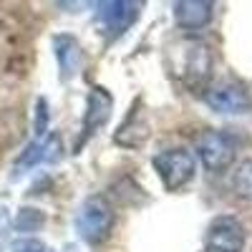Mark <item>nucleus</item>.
Here are the masks:
<instances>
[{
	"label": "nucleus",
	"mask_w": 252,
	"mask_h": 252,
	"mask_svg": "<svg viewBox=\"0 0 252 252\" xmlns=\"http://www.w3.org/2000/svg\"><path fill=\"white\" fill-rule=\"evenodd\" d=\"M166 63L174 78H179L187 89L202 91L212 76V51L199 38H182L166 48Z\"/></svg>",
	"instance_id": "nucleus-1"
},
{
	"label": "nucleus",
	"mask_w": 252,
	"mask_h": 252,
	"mask_svg": "<svg viewBox=\"0 0 252 252\" xmlns=\"http://www.w3.org/2000/svg\"><path fill=\"white\" fill-rule=\"evenodd\" d=\"M76 232L83 242L101 245L111 237V229L116 222V215L111 204L103 197H89L76 212Z\"/></svg>",
	"instance_id": "nucleus-2"
},
{
	"label": "nucleus",
	"mask_w": 252,
	"mask_h": 252,
	"mask_svg": "<svg viewBox=\"0 0 252 252\" xmlns=\"http://www.w3.org/2000/svg\"><path fill=\"white\" fill-rule=\"evenodd\" d=\"M194 152L209 172H224L227 166L235 161L237 141L229 131L207 129V131L194 136Z\"/></svg>",
	"instance_id": "nucleus-3"
},
{
	"label": "nucleus",
	"mask_w": 252,
	"mask_h": 252,
	"mask_svg": "<svg viewBox=\"0 0 252 252\" xmlns=\"http://www.w3.org/2000/svg\"><path fill=\"white\" fill-rule=\"evenodd\" d=\"M152 164H154L161 184L169 189V192H177V189L187 187L197 172L194 157L187 149H182V146H174V149H166V152L157 154L152 159Z\"/></svg>",
	"instance_id": "nucleus-4"
},
{
	"label": "nucleus",
	"mask_w": 252,
	"mask_h": 252,
	"mask_svg": "<svg viewBox=\"0 0 252 252\" xmlns=\"http://www.w3.org/2000/svg\"><path fill=\"white\" fill-rule=\"evenodd\" d=\"M245 247V227L232 215H220L207 227V252H242Z\"/></svg>",
	"instance_id": "nucleus-5"
},
{
	"label": "nucleus",
	"mask_w": 252,
	"mask_h": 252,
	"mask_svg": "<svg viewBox=\"0 0 252 252\" xmlns=\"http://www.w3.org/2000/svg\"><path fill=\"white\" fill-rule=\"evenodd\" d=\"M204 101H207V106L212 109V111L224 114V116L247 114L250 106H252L250 91L242 86L240 81H222V83H217V86L207 89Z\"/></svg>",
	"instance_id": "nucleus-6"
},
{
	"label": "nucleus",
	"mask_w": 252,
	"mask_h": 252,
	"mask_svg": "<svg viewBox=\"0 0 252 252\" xmlns=\"http://www.w3.org/2000/svg\"><path fill=\"white\" fill-rule=\"evenodd\" d=\"M139 10H141L139 3L114 0V3H101L98 5L96 20H98L101 31L106 33L109 38H119L121 33H126V31L134 26V20L139 18Z\"/></svg>",
	"instance_id": "nucleus-7"
},
{
	"label": "nucleus",
	"mask_w": 252,
	"mask_h": 252,
	"mask_svg": "<svg viewBox=\"0 0 252 252\" xmlns=\"http://www.w3.org/2000/svg\"><path fill=\"white\" fill-rule=\"evenodd\" d=\"M61 152H63V146H61L58 134H51L48 131L46 136H40V139H35V141H31L26 146V152L20 154L18 161H15V172L23 174L26 169H33V166L58 161L61 159Z\"/></svg>",
	"instance_id": "nucleus-8"
},
{
	"label": "nucleus",
	"mask_w": 252,
	"mask_h": 252,
	"mask_svg": "<svg viewBox=\"0 0 252 252\" xmlns=\"http://www.w3.org/2000/svg\"><path fill=\"white\" fill-rule=\"evenodd\" d=\"M111 111H114V98L106 89H91L89 91V98H86V111H83V139L78 144H83L91 134H96L103 124L111 119Z\"/></svg>",
	"instance_id": "nucleus-9"
},
{
	"label": "nucleus",
	"mask_w": 252,
	"mask_h": 252,
	"mask_svg": "<svg viewBox=\"0 0 252 252\" xmlns=\"http://www.w3.org/2000/svg\"><path fill=\"white\" fill-rule=\"evenodd\" d=\"M53 51L58 61V76L61 81H71L83 68V48L71 33L53 35Z\"/></svg>",
	"instance_id": "nucleus-10"
},
{
	"label": "nucleus",
	"mask_w": 252,
	"mask_h": 252,
	"mask_svg": "<svg viewBox=\"0 0 252 252\" xmlns=\"http://www.w3.org/2000/svg\"><path fill=\"white\" fill-rule=\"evenodd\" d=\"M215 5L209 0H182L174 3V23L182 31H199L212 20Z\"/></svg>",
	"instance_id": "nucleus-11"
},
{
	"label": "nucleus",
	"mask_w": 252,
	"mask_h": 252,
	"mask_svg": "<svg viewBox=\"0 0 252 252\" xmlns=\"http://www.w3.org/2000/svg\"><path fill=\"white\" fill-rule=\"evenodd\" d=\"M149 124H146L141 119V111L131 109V114L126 116V121L119 126V131L114 134V141L126 146V149H139L141 144H146V139H149Z\"/></svg>",
	"instance_id": "nucleus-12"
},
{
	"label": "nucleus",
	"mask_w": 252,
	"mask_h": 252,
	"mask_svg": "<svg viewBox=\"0 0 252 252\" xmlns=\"http://www.w3.org/2000/svg\"><path fill=\"white\" fill-rule=\"evenodd\" d=\"M43 224H46V215L40 212V209H33V207L18 209V215H15V229L18 232H38Z\"/></svg>",
	"instance_id": "nucleus-13"
},
{
	"label": "nucleus",
	"mask_w": 252,
	"mask_h": 252,
	"mask_svg": "<svg viewBox=\"0 0 252 252\" xmlns=\"http://www.w3.org/2000/svg\"><path fill=\"white\" fill-rule=\"evenodd\" d=\"M35 134L38 139L48 134V101L46 98L35 101Z\"/></svg>",
	"instance_id": "nucleus-14"
},
{
	"label": "nucleus",
	"mask_w": 252,
	"mask_h": 252,
	"mask_svg": "<svg viewBox=\"0 0 252 252\" xmlns=\"http://www.w3.org/2000/svg\"><path fill=\"white\" fill-rule=\"evenodd\" d=\"M10 252H48V247L40 242V240L23 237V240H15V242L10 245Z\"/></svg>",
	"instance_id": "nucleus-15"
},
{
	"label": "nucleus",
	"mask_w": 252,
	"mask_h": 252,
	"mask_svg": "<svg viewBox=\"0 0 252 252\" xmlns=\"http://www.w3.org/2000/svg\"><path fill=\"white\" fill-rule=\"evenodd\" d=\"M237 187L240 192H247V189H252V161L242 164V169L237 174Z\"/></svg>",
	"instance_id": "nucleus-16"
},
{
	"label": "nucleus",
	"mask_w": 252,
	"mask_h": 252,
	"mask_svg": "<svg viewBox=\"0 0 252 252\" xmlns=\"http://www.w3.org/2000/svg\"><path fill=\"white\" fill-rule=\"evenodd\" d=\"M8 229H10V215H8L5 207H0V247H3V242H5Z\"/></svg>",
	"instance_id": "nucleus-17"
}]
</instances>
